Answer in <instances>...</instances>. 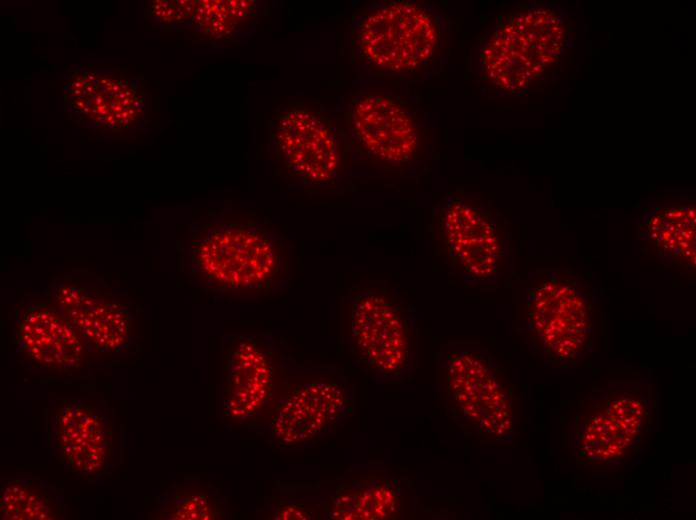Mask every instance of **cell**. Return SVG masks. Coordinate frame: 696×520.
Instances as JSON below:
<instances>
[{"label": "cell", "mask_w": 696, "mask_h": 520, "mask_svg": "<svg viewBox=\"0 0 696 520\" xmlns=\"http://www.w3.org/2000/svg\"><path fill=\"white\" fill-rule=\"evenodd\" d=\"M346 351L376 382L401 384L418 368L421 350L414 307L398 285L368 279L352 285L340 306Z\"/></svg>", "instance_id": "obj_5"}, {"label": "cell", "mask_w": 696, "mask_h": 520, "mask_svg": "<svg viewBox=\"0 0 696 520\" xmlns=\"http://www.w3.org/2000/svg\"><path fill=\"white\" fill-rule=\"evenodd\" d=\"M451 40V21L436 5L373 1L352 16L348 59L360 84H420L441 72Z\"/></svg>", "instance_id": "obj_3"}, {"label": "cell", "mask_w": 696, "mask_h": 520, "mask_svg": "<svg viewBox=\"0 0 696 520\" xmlns=\"http://www.w3.org/2000/svg\"><path fill=\"white\" fill-rule=\"evenodd\" d=\"M655 412L648 381H610L593 388L569 424L576 464L609 472L634 466L650 443Z\"/></svg>", "instance_id": "obj_10"}, {"label": "cell", "mask_w": 696, "mask_h": 520, "mask_svg": "<svg viewBox=\"0 0 696 520\" xmlns=\"http://www.w3.org/2000/svg\"><path fill=\"white\" fill-rule=\"evenodd\" d=\"M263 11L259 0L196 1L186 32L207 46L240 44L258 29Z\"/></svg>", "instance_id": "obj_18"}, {"label": "cell", "mask_w": 696, "mask_h": 520, "mask_svg": "<svg viewBox=\"0 0 696 520\" xmlns=\"http://www.w3.org/2000/svg\"><path fill=\"white\" fill-rule=\"evenodd\" d=\"M334 114L356 179L417 180L436 155L435 125L417 96L407 91L354 85Z\"/></svg>", "instance_id": "obj_2"}, {"label": "cell", "mask_w": 696, "mask_h": 520, "mask_svg": "<svg viewBox=\"0 0 696 520\" xmlns=\"http://www.w3.org/2000/svg\"><path fill=\"white\" fill-rule=\"evenodd\" d=\"M43 291L76 327L103 371L138 360L141 311L119 281L78 267L56 275Z\"/></svg>", "instance_id": "obj_12"}, {"label": "cell", "mask_w": 696, "mask_h": 520, "mask_svg": "<svg viewBox=\"0 0 696 520\" xmlns=\"http://www.w3.org/2000/svg\"><path fill=\"white\" fill-rule=\"evenodd\" d=\"M2 520H67L69 506L46 480L31 475H8L0 479Z\"/></svg>", "instance_id": "obj_20"}, {"label": "cell", "mask_w": 696, "mask_h": 520, "mask_svg": "<svg viewBox=\"0 0 696 520\" xmlns=\"http://www.w3.org/2000/svg\"><path fill=\"white\" fill-rule=\"evenodd\" d=\"M297 359L272 333L232 331L221 338L219 418L230 430L265 432Z\"/></svg>", "instance_id": "obj_11"}, {"label": "cell", "mask_w": 696, "mask_h": 520, "mask_svg": "<svg viewBox=\"0 0 696 520\" xmlns=\"http://www.w3.org/2000/svg\"><path fill=\"white\" fill-rule=\"evenodd\" d=\"M428 234L439 261L469 286H499L514 272L515 246L507 221L470 190H451L433 205Z\"/></svg>", "instance_id": "obj_9"}, {"label": "cell", "mask_w": 696, "mask_h": 520, "mask_svg": "<svg viewBox=\"0 0 696 520\" xmlns=\"http://www.w3.org/2000/svg\"><path fill=\"white\" fill-rule=\"evenodd\" d=\"M356 400L344 370L298 362L270 417L265 433L274 451L300 452L351 419Z\"/></svg>", "instance_id": "obj_14"}, {"label": "cell", "mask_w": 696, "mask_h": 520, "mask_svg": "<svg viewBox=\"0 0 696 520\" xmlns=\"http://www.w3.org/2000/svg\"><path fill=\"white\" fill-rule=\"evenodd\" d=\"M265 151L276 175L304 193H341L356 179L334 111L317 101L279 105L269 118Z\"/></svg>", "instance_id": "obj_8"}, {"label": "cell", "mask_w": 696, "mask_h": 520, "mask_svg": "<svg viewBox=\"0 0 696 520\" xmlns=\"http://www.w3.org/2000/svg\"><path fill=\"white\" fill-rule=\"evenodd\" d=\"M256 519L323 520L316 485H284L271 488Z\"/></svg>", "instance_id": "obj_21"}, {"label": "cell", "mask_w": 696, "mask_h": 520, "mask_svg": "<svg viewBox=\"0 0 696 520\" xmlns=\"http://www.w3.org/2000/svg\"><path fill=\"white\" fill-rule=\"evenodd\" d=\"M196 1H151L148 5L149 21L157 28L187 29Z\"/></svg>", "instance_id": "obj_22"}, {"label": "cell", "mask_w": 696, "mask_h": 520, "mask_svg": "<svg viewBox=\"0 0 696 520\" xmlns=\"http://www.w3.org/2000/svg\"><path fill=\"white\" fill-rule=\"evenodd\" d=\"M229 498L199 476H183L162 495L147 513L149 520H227Z\"/></svg>", "instance_id": "obj_19"}, {"label": "cell", "mask_w": 696, "mask_h": 520, "mask_svg": "<svg viewBox=\"0 0 696 520\" xmlns=\"http://www.w3.org/2000/svg\"><path fill=\"white\" fill-rule=\"evenodd\" d=\"M515 333L545 363L575 367L596 349V297L570 268L537 269L519 280Z\"/></svg>", "instance_id": "obj_6"}, {"label": "cell", "mask_w": 696, "mask_h": 520, "mask_svg": "<svg viewBox=\"0 0 696 520\" xmlns=\"http://www.w3.org/2000/svg\"><path fill=\"white\" fill-rule=\"evenodd\" d=\"M695 206L655 204L638 222L637 238L644 249L681 271L695 268Z\"/></svg>", "instance_id": "obj_17"}, {"label": "cell", "mask_w": 696, "mask_h": 520, "mask_svg": "<svg viewBox=\"0 0 696 520\" xmlns=\"http://www.w3.org/2000/svg\"><path fill=\"white\" fill-rule=\"evenodd\" d=\"M44 423L49 455L79 482L103 483L119 467L125 434L102 392L49 400Z\"/></svg>", "instance_id": "obj_13"}, {"label": "cell", "mask_w": 696, "mask_h": 520, "mask_svg": "<svg viewBox=\"0 0 696 520\" xmlns=\"http://www.w3.org/2000/svg\"><path fill=\"white\" fill-rule=\"evenodd\" d=\"M571 47V29L561 7L520 5L498 16L479 37L471 72L490 97L517 99L553 82Z\"/></svg>", "instance_id": "obj_4"}, {"label": "cell", "mask_w": 696, "mask_h": 520, "mask_svg": "<svg viewBox=\"0 0 696 520\" xmlns=\"http://www.w3.org/2000/svg\"><path fill=\"white\" fill-rule=\"evenodd\" d=\"M316 488L323 520L407 519L418 509L410 480L382 461L351 467Z\"/></svg>", "instance_id": "obj_16"}, {"label": "cell", "mask_w": 696, "mask_h": 520, "mask_svg": "<svg viewBox=\"0 0 696 520\" xmlns=\"http://www.w3.org/2000/svg\"><path fill=\"white\" fill-rule=\"evenodd\" d=\"M438 403L468 434L486 446L513 441L518 402L511 379L486 347L450 341L434 365Z\"/></svg>", "instance_id": "obj_7"}, {"label": "cell", "mask_w": 696, "mask_h": 520, "mask_svg": "<svg viewBox=\"0 0 696 520\" xmlns=\"http://www.w3.org/2000/svg\"><path fill=\"white\" fill-rule=\"evenodd\" d=\"M18 362L48 381L74 383L103 371L76 327L44 291H33L8 313Z\"/></svg>", "instance_id": "obj_15"}, {"label": "cell", "mask_w": 696, "mask_h": 520, "mask_svg": "<svg viewBox=\"0 0 696 520\" xmlns=\"http://www.w3.org/2000/svg\"><path fill=\"white\" fill-rule=\"evenodd\" d=\"M180 261L188 282L213 298L259 302L290 288L295 251L272 223L225 209L190 224Z\"/></svg>", "instance_id": "obj_1"}]
</instances>
